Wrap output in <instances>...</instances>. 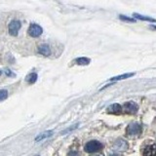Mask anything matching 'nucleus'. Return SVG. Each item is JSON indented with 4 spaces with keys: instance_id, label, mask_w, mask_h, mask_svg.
Segmentation results:
<instances>
[{
    "instance_id": "f257e3e1",
    "label": "nucleus",
    "mask_w": 156,
    "mask_h": 156,
    "mask_svg": "<svg viewBox=\"0 0 156 156\" xmlns=\"http://www.w3.org/2000/svg\"><path fill=\"white\" fill-rule=\"evenodd\" d=\"M103 148V144L98 141H91L87 143L85 145V151L88 153H95L98 152Z\"/></svg>"
},
{
    "instance_id": "f03ea898",
    "label": "nucleus",
    "mask_w": 156,
    "mask_h": 156,
    "mask_svg": "<svg viewBox=\"0 0 156 156\" xmlns=\"http://www.w3.org/2000/svg\"><path fill=\"white\" fill-rule=\"evenodd\" d=\"M27 33L33 38L39 37L43 33V29L37 24H30L29 26V29H27Z\"/></svg>"
},
{
    "instance_id": "7ed1b4c3",
    "label": "nucleus",
    "mask_w": 156,
    "mask_h": 156,
    "mask_svg": "<svg viewBox=\"0 0 156 156\" xmlns=\"http://www.w3.org/2000/svg\"><path fill=\"white\" fill-rule=\"evenodd\" d=\"M126 132L128 136H131V137L137 136L141 132V125L137 122H133L127 127Z\"/></svg>"
},
{
    "instance_id": "20e7f679",
    "label": "nucleus",
    "mask_w": 156,
    "mask_h": 156,
    "mask_svg": "<svg viewBox=\"0 0 156 156\" xmlns=\"http://www.w3.org/2000/svg\"><path fill=\"white\" fill-rule=\"evenodd\" d=\"M21 26H22V24L20 21H18V20L12 21L10 24H9V27H8L9 33L13 36H17L21 29Z\"/></svg>"
},
{
    "instance_id": "39448f33",
    "label": "nucleus",
    "mask_w": 156,
    "mask_h": 156,
    "mask_svg": "<svg viewBox=\"0 0 156 156\" xmlns=\"http://www.w3.org/2000/svg\"><path fill=\"white\" fill-rule=\"evenodd\" d=\"M122 109L123 111L127 114H136L137 109H139V107H137V104L134 102H127L124 103Z\"/></svg>"
},
{
    "instance_id": "423d86ee",
    "label": "nucleus",
    "mask_w": 156,
    "mask_h": 156,
    "mask_svg": "<svg viewBox=\"0 0 156 156\" xmlns=\"http://www.w3.org/2000/svg\"><path fill=\"white\" fill-rule=\"evenodd\" d=\"M127 148H128V144L124 140H118L113 144V149L117 151V152H123Z\"/></svg>"
},
{
    "instance_id": "0eeeda50",
    "label": "nucleus",
    "mask_w": 156,
    "mask_h": 156,
    "mask_svg": "<svg viewBox=\"0 0 156 156\" xmlns=\"http://www.w3.org/2000/svg\"><path fill=\"white\" fill-rule=\"evenodd\" d=\"M107 113L109 114H115V115H118V114L122 113L123 109H122V107L120 104L118 103H114V104H111L110 107H109L107 109Z\"/></svg>"
},
{
    "instance_id": "6e6552de",
    "label": "nucleus",
    "mask_w": 156,
    "mask_h": 156,
    "mask_svg": "<svg viewBox=\"0 0 156 156\" xmlns=\"http://www.w3.org/2000/svg\"><path fill=\"white\" fill-rule=\"evenodd\" d=\"M38 53L44 57H49L51 55V48L48 44H42L38 47Z\"/></svg>"
},
{
    "instance_id": "1a4fd4ad",
    "label": "nucleus",
    "mask_w": 156,
    "mask_h": 156,
    "mask_svg": "<svg viewBox=\"0 0 156 156\" xmlns=\"http://www.w3.org/2000/svg\"><path fill=\"white\" fill-rule=\"evenodd\" d=\"M144 156H156V144H150L144 149Z\"/></svg>"
},
{
    "instance_id": "9d476101",
    "label": "nucleus",
    "mask_w": 156,
    "mask_h": 156,
    "mask_svg": "<svg viewBox=\"0 0 156 156\" xmlns=\"http://www.w3.org/2000/svg\"><path fill=\"white\" fill-rule=\"evenodd\" d=\"M133 18L135 20H141V21H144V22H156V20L153 19L151 17H146L144 15H141V14H137V13H134L133 14Z\"/></svg>"
},
{
    "instance_id": "9b49d317",
    "label": "nucleus",
    "mask_w": 156,
    "mask_h": 156,
    "mask_svg": "<svg viewBox=\"0 0 156 156\" xmlns=\"http://www.w3.org/2000/svg\"><path fill=\"white\" fill-rule=\"evenodd\" d=\"M90 62H91V59L86 57H80L75 59V63L78 66H88Z\"/></svg>"
},
{
    "instance_id": "f8f14e48",
    "label": "nucleus",
    "mask_w": 156,
    "mask_h": 156,
    "mask_svg": "<svg viewBox=\"0 0 156 156\" xmlns=\"http://www.w3.org/2000/svg\"><path fill=\"white\" fill-rule=\"evenodd\" d=\"M52 135H53V132L52 131H46V132L42 133V134L39 135L37 137H36L35 141H43L45 139H48V137H50Z\"/></svg>"
},
{
    "instance_id": "ddd939ff",
    "label": "nucleus",
    "mask_w": 156,
    "mask_h": 156,
    "mask_svg": "<svg viewBox=\"0 0 156 156\" xmlns=\"http://www.w3.org/2000/svg\"><path fill=\"white\" fill-rule=\"evenodd\" d=\"M135 73H126V74H122V75H119V76H115V77H112L110 81H119V80H124V79H127V78L134 76Z\"/></svg>"
},
{
    "instance_id": "4468645a",
    "label": "nucleus",
    "mask_w": 156,
    "mask_h": 156,
    "mask_svg": "<svg viewBox=\"0 0 156 156\" xmlns=\"http://www.w3.org/2000/svg\"><path fill=\"white\" fill-rule=\"evenodd\" d=\"M36 80H37V74L34 72L30 73V74H29L26 77H25V81L27 82V83L29 84H33L36 82Z\"/></svg>"
},
{
    "instance_id": "2eb2a0df",
    "label": "nucleus",
    "mask_w": 156,
    "mask_h": 156,
    "mask_svg": "<svg viewBox=\"0 0 156 156\" xmlns=\"http://www.w3.org/2000/svg\"><path fill=\"white\" fill-rule=\"evenodd\" d=\"M119 19H120L121 21H123V22H136V20L134 19V18H130L128 16H124V15L119 16Z\"/></svg>"
},
{
    "instance_id": "dca6fc26",
    "label": "nucleus",
    "mask_w": 156,
    "mask_h": 156,
    "mask_svg": "<svg viewBox=\"0 0 156 156\" xmlns=\"http://www.w3.org/2000/svg\"><path fill=\"white\" fill-rule=\"evenodd\" d=\"M8 96V92L7 90H4V89H0V102L4 100Z\"/></svg>"
},
{
    "instance_id": "f3484780",
    "label": "nucleus",
    "mask_w": 156,
    "mask_h": 156,
    "mask_svg": "<svg viewBox=\"0 0 156 156\" xmlns=\"http://www.w3.org/2000/svg\"><path fill=\"white\" fill-rule=\"evenodd\" d=\"M68 156H78V154H77V152H74V151H72V152L68 153Z\"/></svg>"
},
{
    "instance_id": "a211bd4d",
    "label": "nucleus",
    "mask_w": 156,
    "mask_h": 156,
    "mask_svg": "<svg viewBox=\"0 0 156 156\" xmlns=\"http://www.w3.org/2000/svg\"><path fill=\"white\" fill-rule=\"evenodd\" d=\"M150 29H156V25H151V26H150Z\"/></svg>"
},
{
    "instance_id": "6ab92c4d",
    "label": "nucleus",
    "mask_w": 156,
    "mask_h": 156,
    "mask_svg": "<svg viewBox=\"0 0 156 156\" xmlns=\"http://www.w3.org/2000/svg\"><path fill=\"white\" fill-rule=\"evenodd\" d=\"M108 156H118L117 154H115V153H111V154H109Z\"/></svg>"
},
{
    "instance_id": "aec40b11",
    "label": "nucleus",
    "mask_w": 156,
    "mask_h": 156,
    "mask_svg": "<svg viewBox=\"0 0 156 156\" xmlns=\"http://www.w3.org/2000/svg\"><path fill=\"white\" fill-rule=\"evenodd\" d=\"M93 156H103V155H102V154H97V155H93Z\"/></svg>"
},
{
    "instance_id": "412c9836",
    "label": "nucleus",
    "mask_w": 156,
    "mask_h": 156,
    "mask_svg": "<svg viewBox=\"0 0 156 156\" xmlns=\"http://www.w3.org/2000/svg\"><path fill=\"white\" fill-rule=\"evenodd\" d=\"M0 74H1V71H0Z\"/></svg>"
}]
</instances>
